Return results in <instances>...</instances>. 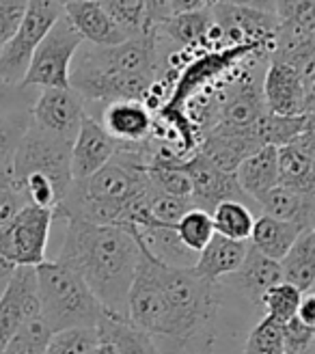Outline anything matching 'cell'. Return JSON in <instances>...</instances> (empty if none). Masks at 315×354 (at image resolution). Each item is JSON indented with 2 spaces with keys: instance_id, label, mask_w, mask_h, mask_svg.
<instances>
[{
  "instance_id": "obj_12",
  "label": "cell",
  "mask_w": 315,
  "mask_h": 354,
  "mask_svg": "<svg viewBox=\"0 0 315 354\" xmlns=\"http://www.w3.org/2000/svg\"><path fill=\"white\" fill-rule=\"evenodd\" d=\"M84 117V100L72 86L41 88L30 109V121L35 126H39L41 130L57 134L65 140H72V143Z\"/></svg>"
},
{
  "instance_id": "obj_13",
  "label": "cell",
  "mask_w": 315,
  "mask_h": 354,
  "mask_svg": "<svg viewBox=\"0 0 315 354\" xmlns=\"http://www.w3.org/2000/svg\"><path fill=\"white\" fill-rule=\"evenodd\" d=\"M39 315L37 274L35 268H15L5 292L0 294V354L13 335Z\"/></svg>"
},
{
  "instance_id": "obj_31",
  "label": "cell",
  "mask_w": 315,
  "mask_h": 354,
  "mask_svg": "<svg viewBox=\"0 0 315 354\" xmlns=\"http://www.w3.org/2000/svg\"><path fill=\"white\" fill-rule=\"evenodd\" d=\"M52 330L46 326L41 315H35L20 330H17L11 342L5 346L3 354H46Z\"/></svg>"
},
{
  "instance_id": "obj_44",
  "label": "cell",
  "mask_w": 315,
  "mask_h": 354,
  "mask_svg": "<svg viewBox=\"0 0 315 354\" xmlns=\"http://www.w3.org/2000/svg\"><path fill=\"white\" fill-rule=\"evenodd\" d=\"M242 0H209V7L212 5H240Z\"/></svg>"
},
{
  "instance_id": "obj_35",
  "label": "cell",
  "mask_w": 315,
  "mask_h": 354,
  "mask_svg": "<svg viewBox=\"0 0 315 354\" xmlns=\"http://www.w3.org/2000/svg\"><path fill=\"white\" fill-rule=\"evenodd\" d=\"M28 0H0V50L9 44L15 30L20 28Z\"/></svg>"
},
{
  "instance_id": "obj_40",
  "label": "cell",
  "mask_w": 315,
  "mask_h": 354,
  "mask_svg": "<svg viewBox=\"0 0 315 354\" xmlns=\"http://www.w3.org/2000/svg\"><path fill=\"white\" fill-rule=\"evenodd\" d=\"M305 115H315V78L305 82Z\"/></svg>"
},
{
  "instance_id": "obj_25",
  "label": "cell",
  "mask_w": 315,
  "mask_h": 354,
  "mask_svg": "<svg viewBox=\"0 0 315 354\" xmlns=\"http://www.w3.org/2000/svg\"><path fill=\"white\" fill-rule=\"evenodd\" d=\"M283 281L294 286L300 294L315 288V229L303 232L287 255L281 259Z\"/></svg>"
},
{
  "instance_id": "obj_4",
  "label": "cell",
  "mask_w": 315,
  "mask_h": 354,
  "mask_svg": "<svg viewBox=\"0 0 315 354\" xmlns=\"http://www.w3.org/2000/svg\"><path fill=\"white\" fill-rule=\"evenodd\" d=\"M37 274L39 315L52 333L67 328H95L106 309L91 288L61 261H44Z\"/></svg>"
},
{
  "instance_id": "obj_38",
  "label": "cell",
  "mask_w": 315,
  "mask_h": 354,
  "mask_svg": "<svg viewBox=\"0 0 315 354\" xmlns=\"http://www.w3.org/2000/svg\"><path fill=\"white\" fill-rule=\"evenodd\" d=\"M171 15L178 13H192V11H201L209 9V0H166Z\"/></svg>"
},
{
  "instance_id": "obj_30",
  "label": "cell",
  "mask_w": 315,
  "mask_h": 354,
  "mask_svg": "<svg viewBox=\"0 0 315 354\" xmlns=\"http://www.w3.org/2000/svg\"><path fill=\"white\" fill-rule=\"evenodd\" d=\"M192 207H197L195 201L190 197H173V194H164L160 190H153V194L149 197L147 209H149V225L145 229L151 227H175L180 223V218L190 212Z\"/></svg>"
},
{
  "instance_id": "obj_2",
  "label": "cell",
  "mask_w": 315,
  "mask_h": 354,
  "mask_svg": "<svg viewBox=\"0 0 315 354\" xmlns=\"http://www.w3.org/2000/svg\"><path fill=\"white\" fill-rule=\"evenodd\" d=\"M169 52L160 48L158 28L108 48L80 46L69 72V86L84 102H145L164 74Z\"/></svg>"
},
{
  "instance_id": "obj_18",
  "label": "cell",
  "mask_w": 315,
  "mask_h": 354,
  "mask_svg": "<svg viewBox=\"0 0 315 354\" xmlns=\"http://www.w3.org/2000/svg\"><path fill=\"white\" fill-rule=\"evenodd\" d=\"M102 126L119 145H143L151 136L153 115L143 102H111L104 109Z\"/></svg>"
},
{
  "instance_id": "obj_28",
  "label": "cell",
  "mask_w": 315,
  "mask_h": 354,
  "mask_svg": "<svg viewBox=\"0 0 315 354\" xmlns=\"http://www.w3.org/2000/svg\"><path fill=\"white\" fill-rule=\"evenodd\" d=\"M99 3L130 39L158 28L149 17L147 0H99Z\"/></svg>"
},
{
  "instance_id": "obj_37",
  "label": "cell",
  "mask_w": 315,
  "mask_h": 354,
  "mask_svg": "<svg viewBox=\"0 0 315 354\" xmlns=\"http://www.w3.org/2000/svg\"><path fill=\"white\" fill-rule=\"evenodd\" d=\"M315 339V328L303 324L298 317H292L283 324V342L287 354H305Z\"/></svg>"
},
{
  "instance_id": "obj_10",
  "label": "cell",
  "mask_w": 315,
  "mask_h": 354,
  "mask_svg": "<svg viewBox=\"0 0 315 354\" xmlns=\"http://www.w3.org/2000/svg\"><path fill=\"white\" fill-rule=\"evenodd\" d=\"M214 24L222 32L225 46H259L272 55L278 15L244 5H212Z\"/></svg>"
},
{
  "instance_id": "obj_43",
  "label": "cell",
  "mask_w": 315,
  "mask_h": 354,
  "mask_svg": "<svg viewBox=\"0 0 315 354\" xmlns=\"http://www.w3.org/2000/svg\"><path fill=\"white\" fill-rule=\"evenodd\" d=\"M93 354H119V350H117L111 342L99 339L97 346H95V350H93Z\"/></svg>"
},
{
  "instance_id": "obj_9",
  "label": "cell",
  "mask_w": 315,
  "mask_h": 354,
  "mask_svg": "<svg viewBox=\"0 0 315 354\" xmlns=\"http://www.w3.org/2000/svg\"><path fill=\"white\" fill-rule=\"evenodd\" d=\"M57 221L55 212L24 205L15 218L0 232V257L13 268H37L46 259L50 227Z\"/></svg>"
},
{
  "instance_id": "obj_23",
  "label": "cell",
  "mask_w": 315,
  "mask_h": 354,
  "mask_svg": "<svg viewBox=\"0 0 315 354\" xmlns=\"http://www.w3.org/2000/svg\"><path fill=\"white\" fill-rule=\"evenodd\" d=\"M300 234L303 229L298 225L274 218L270 214H261L259 218H255L251 244L261 255H266L274 261H281Z\"/></svg>"
},
{
  "instance_id": "obj_46",
  "label": "cell",
  "mask_w": 315,
  "mask_h": 354,
  "mask_svg": "<svg viewBox=\"0 0 315 354\" xmlns=\"http://www.w3.org/2000/svg\"><path fill=\"white\" fill-rule=\"evenodd\" d=\"M285 354H287V352H285Z\"/></svg>"
},
{
  "instance_id": "obj_17",
  "label": "cell",
  "mask_w": 315,
  "mask_h": 354,
  "mask_svg": "<svg viewBox=\"0 0 315 354\" xmlns=\"http://www.w3.org/2000/svg\"><path fill=\"white\" fill-rule=\"evenodd\" d=\"M65 17L76 28V32L89 46L108 48L124 44L130 39L128 35L121 30V26L108 15V11L102 7L99 0H84V3H72L63 7Z\"/></svg>"
},
{
  "instance_id": "obj_11",
  "label": "cell",
  "mask_w": 315,
  "mask_h": 354,
  "mask_svg": "<svg viewBox=\"0 0 315 354\" xmlns=\"http://www.w3.org/2000/svg\"><path fill=\"white\" fill-rule=\"evenodd\" d=\"M178 165L190 177L192 201H195L197 207L209 212V214H212V209L222 201H247L249 199L247 194H244V190L240 188L236 173H227L218 169L199 151L190 153Z\"/></svg>"
},
{
  "instance_id": "obj_19",
  "label": "cell",
  "mask_w": 315,
  "mask_h": 354,
  "mask_svg": "<svg viewBox=\"0 0 315 354\" xmlns=\"http://www.w3.org/2000/svg\"><path fill=\"white\" fill-rule=\"evenodd\" d=\"M236 288L247 296L253 305H261L264 294L283 283L281 261H274L266 255H261L253 244H249V251L244 255L240 268L231 274Z\"/></svg>"
},
{
  "instance_id": "obj_32",
  "label": "cell",
  "mask_w": 315,
  "mask_h": 354,
  "mask_svg": "<svg viewBox=\"0 0 315 354\" xmlns=\"http://www.w3.org/2000/svg\"><path fill=\"white\" fill-rule=\"evenodd\" d=\"M300 300H303V294L294 286L283 281L264 294L261 305L266 309V317H272V320L285 324L287 320H292V317H296V313H298Z\"/></svg>"
},
{
  "instance_id": "obj_27",
  "label": "cell",
  "mask_w": 315,
  "mask_h": 354,
  "mask_svg": "<svg viewBox=\"0 0 315 354\" xmlns=\"http://www.w3.org/2000/svg\"><path fill=\"white\" fill-rule=\"evenodd\" d=\"M214 232L238 242L251 240L253 234V212L244 201H222L212 209Z\"/></svg>"
},
{
  "instance_id": "obj_41",
  "label": "cell",
  "mask_w": 315,
  "mask_h": 354,
  "mask_svg": "<svg viewBox=\"0 0 315 354\" xmlns=\"http://www.w3.org/2000/svg\"><path fill=\"white\" fill-rule=\"evenodd\" d=\"M240 5H244V7H253V9H261V11H270V13H276V0H242Z\"/></svg>"
},
{
  "instance_id": "obj_29",
  "label": "cell",
  "mask_w": 315,
  "mask_h": 354,
  "mask_svg": "<svg viewBox=\"0 0 315 354\" xmlns=\"http://www.w3.org/2000/svg\"><path fill=\"white\" fill-rule=\"evenodd\" d=\"M175 234H178V238L182 240V244L188 251L199 255L216 234L212 214L201 207H192L180 218V223L175 225Z\"/></svg>"
},
{
  "instance_id": "obj_26",
  "label": "cell",
  "mask_w": 315,
  "mask_h": 354,
  "mask_svg": "<svg viewBox=\"0 0 315 354\" xmlns=\"http://www.w3.org/2000/svg\"><path fill=\"white\" fill-rule=\"evenodd\" d=\"M278 156V186L296 192L315 194V162L305 149L296 143H287L276 149Z\"/></svg>"
},
{
  "instance_id": "obj_34",
  "label": "cell",
  "mask_w": 315,
  "mask_h": 354,
  "mask_svg": "<svg viewBox=\"0 0 315 354\" xmlns=\"http://www.w3.org/2000/svg\"><path fill=\"white\" fill-rule=\"evenodd\" d=\"M244 354H285L283 324L264 315V320L251 330Z\"/></svg>"
},
{
  "instance_id": "obj_15",
  "label": "cell",
  "mask_w": 315,
  "mask_h": 354,
  "mask_svg": "<svg viewBox=\"0 0 315 354\" xmlns=\"http://www.w3.org/2000/svg\"><path fill=\"white\" fill-rule=\"evenodd\" d=\"M117 149V140L104 130L99 121L86 115L72 145V177L74 180L91 177L93 173H97L102 167L111 162Z\"/></svg>"
},
{
  "instance_id": "obj_14",
  "label": "cell",
  "mask_w": 315,
  "mask_h": 354,
  "mask_svg": "<svg viewBox=\"0 0 315 354\" xmlns=\"http://www.w3.org/2000/svg\"><path fill=\"white\" fill-rule=\"evenodd\" d=\"M35 97L32 88L0 84V177L11 173L15 149L30 126Z\"/></svg>"
},
{
  "instance_id": "obj_20",
  "label": "cell",
  "mask_w": 315,
  "mask_h": 354,
  "mask_svg": "<svg viewBox=\"0 0 315 354\" xmlns=\"http://www.w3.org/2000/svg\"><path fill=\"white\" fill-rule=\"evenodd\" d=\"M247 251H249L247 242L229 240L220 234H214V238L209 240L205 249L197 255L192 270L203 281L216 283L222 277H231L240 268Z\"/></svg>"
},
{
  "instance_id": "obj_3",
  "label": "cell",
  "mask_w": 315,
  "mask_h": 354,
  "mask_svg": "<svg viewBox=\"0 0 315 354\" xmlns=\"http://www.w3.org/2000/svg\"><path fill=\"white\" fill-rule=\"evenodd\" d=\"M59 259L91 288L111 315L128 311V294L138 266V240L128 227L69 218Z\"/></svg>"
},
{
  "instance_id": "obj_45",
  "label": "cell",
  "mask_w": 315,
  "mask_h": 354,
  "mask_svg": "<svg viewBox=\"0 0 315 354\" xmlns=\"http://www.w3.org/2000/svg\"><path fill=\"white\" fill-rule=\"evenodd\" d=\"M55 3H59L61 7H67V5H72V3H84V0H55Z\"/></svg>"
},
{
  "instance_id": "obj_21",
  "label": "cell",
  "mask_w": 315,
  "mask_h": 354,
  "mask_svg": "<svg viewBox=\"0 0 315 354\" xmlns=\"http://www.w3.org/2000/svg\"><path fill=\"white\" fill-rule=\"evenodd\" d=\"M278 147H261L238 165L236 180L249 199L259 203L278 186Z\"/></svg>"
},
{
  "instance_id": "obj_42",
  "label": "cell",
  "mask_w": 315,
  "mask_h": 354,
  "mask_svg": "<svg viewBox=\"0 0 315 354\" xmlns=\"http://www.w3.org/2000/svg\"><path fill=\"white\" fill-rule=\"evenodd\" d=\"M13 272H15L13 266L9 261H5L3 257H0V294L5 292V288H7V283H9V279H11Z\"/></svg>"
},
{
  "instance_id": "obj_7",
  "label": "cell",
  "mask_w": 315,
  "mask_h": 354,
  "mask_svg": "<svg viewBox=\"0 0 315 354\" xmlns=\"http://www.w3.org/2000/svg\"><path fill=\"white\" fill-rule=\"evenodd\" d=\"M63 13L65 9L55 0H28L20 28L0 50V84L22 86L35 50Z\"/></svg>"
},
{
  "instance_id": "obj_1",
  "label": "cell",
  "mask_w": 315,
  "mask_h": 354,
  "mask_svg": "<svg viewBox=\"0 0 315 354\" xmlns=\"http://www.w3.org/2000/svg\"><path fill=\"white\" fill-rule=\"evenodd\" d=\"M149 158L151 140L143 145H119L106 167L86 180L72 182L55 216L113 227L141 225L155 190L147 173Z\"/></svg>"
},
{
  "instance_id": "obj_36",
  "label": "cell",
  "mask_w": 315,
  "mask_h": 354,
  "mask_svg": "<svg viewBox=\"0 0 315 354\" xmlns=\"http://www.w3.org/2000/svg\"><path fill=\"white\" fill-rule=\"evenodd\" d=\"M26 203L22 197V192L17 190V186L11 180V173L0 177V232L15 218V214L20 212Z\"/></svg>"
},
{
  "instance_id": "obj_22",
  "label": "cell",
  "mask_w": 315,
  "mask_h": 354,
  "mask_svg": "<svg viewBox=\"0 0 315 354\" xmlns=\"http://www.w3.org/2000/svg\"><path fill=\"white\" fill-rule=\"evenodd\" d=\"M259 207L264 209V214L298 225L303 232L315 229V194L276 186L259 201Z\"/></svg>"
},
{
  "instance_id": "obj_8",
  "label": "cell",
  "mask_w": 315,
  "mask_h": 354,
  "mask_svg": "<svg viewBox=\"0 0 315 354\" xmlns=\"http://www.w3.org/2000/svg\"><path fill=\"white\" fill-rule=\"evenodd\" d=\"M82 37L69 24L65 13L41 39L30 59V67L22 80L26 88H67L74 57L82 46Z\"/></svg>"
},
{
  "instance_id": "obj_16",
  "label": "cell",
  "mask_w": 315,
  "mask_h": 354,
  "mask_svg": "<svg viewBox=\"0 0 315 354\" xmlns=\"http://www.w3.org/2000/svg\"><path fill=\"white\" fill-rule=\"evenodd\" d=\"M266 106L278 117L305 115V80L296 69L281 61H270L261 80Z\"/></svg>"
},
{
  "instance_id": "obj_39",
  "label": "cell",
  "mask_w": 315,
  "mask_h": 354,
  "mask_svg": "<svg viewBox=\"0 0 315 354\" xmlns=\"http://www.w3.org/2000/svg\"><path fill=\"white\" fill-rule=\"evenodd\" d=\"M296 317H298V320H300L303 324L315 328V294L303 296L300 307H298V313H296Z\"/></svg>"
},
{
  "instance_id": "obj_5",
  "label": "cell",
  "mask_w": 315,
  "mask_h": 354,
  "mask_svg": "<svg viewBox=\"0 0 315 354\" xmlns=\"http://www.w3.org/2000/svg\"><path fill=\"white\" fill-rule=\"evenodd\" d=\"M158 272L171 313V339L182 346L199 339L216 320L220 305L218 286L203 281L192 268H178L164 261L158 263Z\"/></svg>"
},
{
  "instance_id": "obj_24",
  "label": "cell",
  "mask_w": 315,
  "mask_h": 354,
  "mask_svg": "<svg viewBox=\"0 0 315 354\" xmlns=\"http://www.w3.org/2000/svg\"><path fill=\"white\" fill-rule=\"evenodd\" d=\"M97 337L111 342L119 354H160L151 335L136 328L128 317L104 313V317L95 326Z\"/></svg>"
},
{
  "instance_id": "obj_33",
  "label": "cell",
  "mask_w": 315,
  "mask_h": 354,
  "mask_svg": "<svg viewBox=\"0 0 315 354\" xmlns=\"http://www.w3.org/2000/svg\"><path fill=\"white\" fill-rule=\"evenodd\" d=\"M97 342L95 328H67L52 333L46 354H93Z\"/></svg>"
},
{
  "instance_id": "obj_6",
  "label": "cell",
  "mask_w": 315,
  "mask_h": 354,
  "mask_svg": "<svg viewBox=\"0 0 315 354\" xmlns=\"http://www.w3.org/2000/svg\"><path fill=\"white\" fill-rule=\"evenodd\" d=\"M72 140H65L57 134H50L35 126H30L22 136L20 145L15 149L11 165V180L22 184L26 180H41L55 186L61 197L72 186Z\"/></svg>"
}]
</instances>
